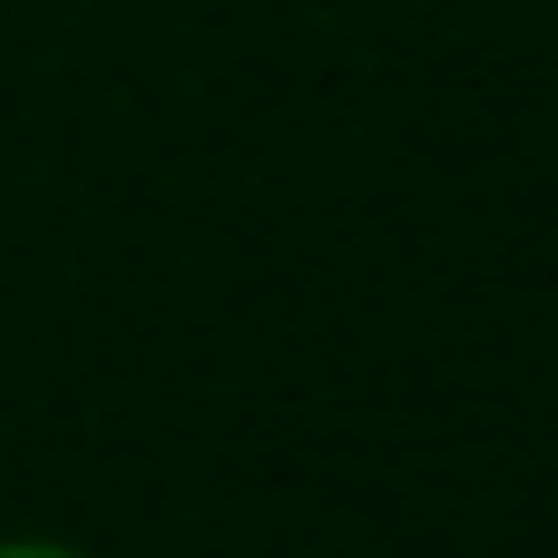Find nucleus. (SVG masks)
I'll list each match as a JSON object with an SVG mask.
<instances>
[{
    "label": "nucleus",
    "mask_w": 558,
    "mask_h": 558,
    "mask_svg": "<svg viewBox=\"0 0 558 558\" xmlns=\"http://www.w3.org/2000/svg\"><path fill=\"white\" fill-rule=\"evenodd\" d=\"M0 558H78V549H49V539H0Z\"/></svg>",
    "instance_id": "nucleus-1"
}]
</instances>
